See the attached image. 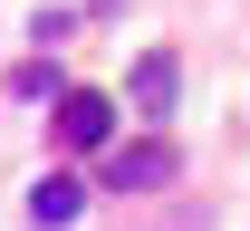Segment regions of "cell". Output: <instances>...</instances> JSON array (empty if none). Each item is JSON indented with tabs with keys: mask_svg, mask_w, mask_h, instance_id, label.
Listing matches in <instances>:
<instances>
[{
	"mask_svg": "<svg viewBox=\"0 0 250 231\" xmlns=\"http://www.w3.org/2000/svg\"><path fill=\"white\" fill-rule=\"evenodd\" d=\"M58 145H67V154H106V145H116V97L67 87V97H58Z\"/></svg>",
	"mask_w": 250,
	"mask_h": 231,
	"instance_id": "1",
	"label": "cell"
},
{
	"mask_svg": "<svg viewBox=\"0 0 250 231\" xmlns=\"http://www.w3.org/2000/svg\"><path fill=\"white\" fill-rule=\"evenodd\" d=\"M106 183H116V193H164V183H173V145H154V135H145V145H125V154H106Z\"/></svg>",
	"mask_w": 250,
	"mask_h": 231,
	"instance_id": "2",
	"label": "cell"
},
{
	"mask_svg": "<svg viewBox=\"0 0 250 231\" xmlns=\"http://www.w3.org/2000/svg\"><path fill=\"white\" fill-rule=\"evenodd\" d=\"M77 212H87V183H77V173H39L29 183V222L39 231H67Z\"/></svg>",
	"mask_w": 250,
	"mask_h": 231,
	"instance_id": "3",
	"label": "cell"
},
{
	"mask_svg": "<svg viewBox=\"0 0 250 231\" xmlns=\"http://www.w3.org/2000/svg\"><path fill=\"white\" fill-rule=\"evenodd\" d=\"M173 97H183V67L164 58V48L135 58V106H145V116H173Z\"/></svg>",
	"mask_w": 250,
	"mask_h": 231,
	"instance_id": "4",
	"label": "cell"
},
{
	"mask_svg": "<svg viewBox=\"0 0 250 231\" xmlns=\"http://www.w3.org/2000/svg\"><path fill=\"white\" fill-rule=\"evenodd\" d=\"M58 87H67L58 67H20V77H10V97H58Z\"/></svg>",
	"mask_w": 250,
	"mask_h": 231,
	"instance_id": "5",
	"label": "cell"
}]
</instances>
